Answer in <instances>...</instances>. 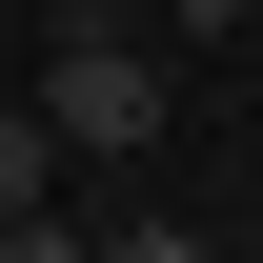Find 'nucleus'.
<instances>
[{
	"instance_id": "obj_1",
	"label": "nucleus",
	"mask_w": 263,
	"mask_h": 263,
	"mask_svg": "<svg viewBox=\"0 0 263 263\" xmlns=\"http://www.w3.org/2000/svg\"><path fill=\"white\" fill-rule=\"evenodd\" d=\"M21 101H41V142H61V162H142V142H162V41H122V21H61Z\"/></svg>"
},
{
	"instance_id": "obj_2",
	"label": "nucleus",
	"mask_w": 263,
	"mask_h": 263,
	"mask_svg": "<svg viewBox=\"0 0 263 263\" xmlns=\"http://www.w3.org/2000/svg\"><path fill=\"white\" fill-rule=\"evenodd\" d=\"M41 182H61V142H41V101L0 81V202H41Z\"/></svg>"
},
{
	"instance_id": "obj_3",
	"label": "nucleus",
	"mask_w": 263,
	"mask_h": 263,
	"mask_svg": "<svg viewBox=\"0 0 263 263\" xmlns=\"http://www.w3.org/2000/svg\"><path fill=\"white\" fill-rule=\"evenodd\" d=\"M0 263H101V223H61V202H0Z\"/></svg>"
},
{
	"instance_id": "obj_4",
	"label": "nucleus",
	"mask_w": 263,
	"mask_h": 263,
	"mask_svg": "<svg viewBox=\"0 0 263 263\" xmlns=\"http://www.w3.org/2000/svg\"><path fill=\"white\" fill-rule=\"evenodd\" d=\"M101 263H202V243H182V223H101Z\"/></svg>"
},
{
	"instance_id": "obj_5",
	"label": "nucleus",
	"mask_w": 263,
	"mask_h": 263,
	"mask_svg": "<svg viewBox=\"0 0 263 263\" xmlns=\"http://www.w3.org/2000/svg\"><path fill=\"white\" fill-rule=\"evenodd\" d=\"M202 21H263V0H202Z\"/></svg>"
},
{
	"instance_id": "obj_6",
	"label": "nucleus",
	"mask_w": 263,
	"mask_h": 263,
	"mask_svg": "<svg viewBox=\"0 0 263 263\" xmlns=\"http://www.w3.org/2000/svg\"><path fill=\"white\" fill-rule=\"evenodd\" d=\"M0 61H21V41H0Z\"/></svg>"
}]
</instances>
